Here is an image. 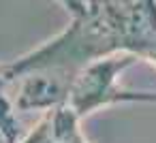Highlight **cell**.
<instances>
[{"label": "cell", "instance_id": "obj_1", "mask_svg": "<svg viewBox=\"0 0 156 143\" xmlns=\"http://www.w3.org/2000/svg\"><path fill=\"white\" fill-rule=\"evenodd\" d=\"M135 62V56L113 58L75 73L69 85L66 100L62 103L69 107L79 120L103 105L113 103H156V94L150 92H128L115 85V77Z\"/></svg>", "mask_w": 156, "mask_h": 143}, {"label": "cell", "instance_id": "obj_2", "mask_svg": "<svg viewBox=\"0 0 156 143\" xmlns=\"http://www.w3.org/2000/svg\"><path fill=\"white\" fill-rule=\"evenodd\" d=\"M0 143H2V139H0Z\"/></svg>", "mask_w": 156, "mask_h": 143}]
</instances>
